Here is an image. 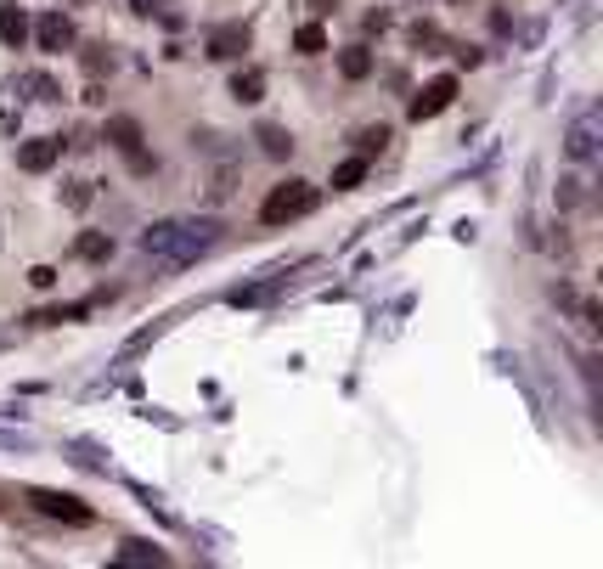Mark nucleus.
Wrapping results in <instances>:
<instances>
[{
  "mask_svg": "<svg viewBox=\"0 0 603 569\" xmlns=\"http://www.w3.org/2000/svg\"><path fill=\"white\" fill-rule=\"evenodd\" d=\"M310 209H316V186L310 181H282L265 192L260 203V226H288V220H305Z\"/></svg>",
  "mask_w": 603,
  "mask_h": 569,
  "instance_id": "obj_2",
  "label": "nucleus"
},
{
  "mask_svg": "<svg viewBox=\"0 0 603 569\" xmlns=\"http://www.w3.org/2000/svg\"><path fill=\"white\" fill-rule=\"evenodd\" d=\"M0 40H6V46L17 51V46H23V40H29V17L6 6V12H0Z\"/></svg>",
  "mask_w": 603,
  "mask_h": 569,
  "instance_id": "obj_14",
  "label": "nucleus"
},
{
  "mask_svg": "<svg viewBox=\"0 0 603 569\" xmlns=\"http://www.w3.org/2000/svg\"><path fill=\"white\" fill-rule=\"evenodd\" d=\"M29 508L40 519H57V524H74V530H85V524H96V508H85L79 496L68 491H29Z\"/></svg>",
  "mask_w": 603,
  "mask_h": 569,
  "instance_id": "obj_3",
  "label": "nucleus"
},
{
  "mask_svg": "<svg viewBox=\"0 0 603 569\" xmlns=\"http://www.w3.org/2000/svg\"><path fill=\"white\" fill-rule=\"evenodd\" d=\"M384 141H389L384 124H378V130H361V153H372V147H384Z\"/></svg>",
  "mask_w": 603,
  "mask_h": 569,
  "instance_id": "obj_18",
  "label": "nucleus"
},
{
  "mask_svg": "<svg viewBox=\"0 0 603 569\" xmlns=\"http://www.w3.org/2000/svg\"><path fill=\"white\" fill-rule=\"evenodd\" d=\"M254 141H260V153H265V158H288V153H294V136H288L282 124H260V136H254Z\"/></svg>",
  "mask_w": 603,
  "mask_h": 569,
  "instance_id": "obj_12",
  "label": "nucleus"
},
{
  "mask_svg": "<svg viewBox=\"0 0 603 569\" xmlns=\"http://www.w3.org/2000/svg\"><path fill=\"white\" fill-rule=\"evenodd\" d=\"M74 254H79V260H108V254H113V243L102 237V231H85V237L74 243Z\"/></svg>",
  "mask_w": 603,
  "mask_h": 569,
  "instance_id": "obj_17",
  "label": "nucleus"
},
{
  "mask_svg": "<svg viewBox=\"0 0 603 569\" xmlns=\"http://www.w3.org/2000/svg\"><path fill=\"white\" fill-rule=\"evenodd\" d=\"M260 96H265V74H260V68H237V74H232V102L254 108Z\"/></svg>",
  "mask_w": 603,
  "mask_h": 569,
  "instance_id": "obj_10",
  "label": "nucleus"
},
{
  "mask_svg": "<svg viewBox=\"0 0 603 569\" xmlns=\"http://www.w3.org/2000/svg\"><path fill=\"white\" fill-rule=\"evenodd\" d=\"M119 564H164V547H153V541H124L119 547Z\"/></svg>",
  "mask_w": 603,
  "mask_h": 569,
  "instance_id": "obj_16",
  "label": "nucleus"
},
{
  "mask_svg": "<svg viewBox=\"0 0 603 569\" xmlns=\"http://www.w3.org/2000/svg\"><path fill=\"white\" fill-rule=\"evenodd\" d=\"M34 40H40V51H68L74 46V23L62 12H46V17H40V29H34Z\"/></svg>",
  "mask_w": 603,
  "mask_h": 569,
  "instance_id": "obj_8",
  "label": "nucleus"
},
{
  "mask_svg": "<svg viewBox=\"0 0 603 569\" xmlns=\"http://www.w3.org/2000/svg\"><path fill=\"white\" fill-rule=\"evenodd\" d=\"M102 141H113L119 153L130 158V170H141V175L153 170V158L141 153V141H147V136H141V119H130V113H113V119H108V130H102Z\"/></svg>",
  "mask_w": 603,
  "mask_h": 569,
  "instance_id": "obj_5",
  "label": "nucleus"
},
{
  "mask_svg": "<svg viewBox=\"0 0 603 569\" xmlns=\"http://www.w3.org/2000/svg\"><path fill=\"white\" fill-rule=\"evenodd\" d=\"M451 102H457V74H434L429 85H423L418 96L406 102V119H412V124H423V119H440V113L451 108Z\"/></svg>",
  "mask_w": 603,
  "mask_h": 569,
  "instance_id": "obj_4",
  "label": "nucleus"
},
{
  "mask_svg": "<svg viewBox=\"0 0 603 569\" xmlns=\"http://www.w3.org/2000/svg\"><path fill=\"white\" fill-rule=\"evenodd\" d=\"M209 243H215V226H198V220H158L141 231V248L158 260H175V265L209 254Z\"/></svg>",
  "mask_w": 603,
  "mask_h": 569,
  "instance_id": "obj_1",
  "label": "nucleus"
},
{
  "mask_svg": "<svg viewBox=\"0 0 603 569\" xmlns=\"http://www.w3.org/2000/svg\"><path fill=\"white\" fill-rule=\"evenodd\" d=\"M85 68H91V74H102V68H113V57H102V46H96V51L85 57Z\"/></svg>",
  "mask_w": 603,
  "mask_h": 569,
  "instance_id": "obj_20",
  "label": "nucleus"
},
{
  "mask_svg": "<svg viewBox=\"0 0 603 569\" xmlns=\"http://www.w3.org/2000/svg\"><path fill=\"white\" fill-rule=\"evenodd\" d=\"M592 130H598V119H592V113H581V119L570 124V141H564V153H570V158H581V164H587V158L598 153V141H592Z\"/></svg>",
  "mask_w": 603,
  "mask_h": 569,
  "instance_id": "obj_9",
  "label": "nucleus"
},
{
  "mask_svg": "<svg viewBox=\"0 0 603 569\" xmlns=\"http://www.w3.org/2000/svg\"><path fill=\"white\" fill-rule=\"evenodd\" d=\"M243 51H248V23H215V29H209V57L237 62Z\"/></svg>",
  "mask_w": 603,
  "mask_h": 569,
  "instance_id": "obj_7",
  "label": "nucleus"
},
{
  "mask_svg": "<svg viewBox=\"0 0 603 569\" xmlns=\"http://www.w3.org/2000/svg\"><path fill=\"white\" fill-rule=\"evenodd\" d=\"M339 74H344V79H367V74H372V51H367V46H344V51H339Z\"/></svg>",
  "mask_w": 603,
  "mask_h": 569,
  "instance_id": "obj_13",
  "label": "nucleus"
},
{
  "mask_svg": "<svg viewBox=\"0 0 603 569\" xmlns=\"http://www.w3.org/2000/svg\"><path fill=\"white\" fill-rule=\"evenodd\" d=\"M57 158H62V141H57V136H34V141L17 147V164H23L29 175H46Z\"/></svg>",
  "mask_w": 603,
  "mask_h": 569,
  "instance_id": "obj_6",
  "label": "nucleus"
},
{
  "mask_svg": "<svg viewBox=\"0 0 603 569\" xmlns=\"http://www.w3.org/2000/svg\"><path fill=\"white\" fill-rule=\"evenodd\" d=\"M361 181H367V153L344 158V164H333V192H356Z\"/></svg>",
  "mask_w": 603,
  "mask_h": 569,
  "instance_id": "obj_11",
  "label": "nucleus"
},
{
  "mask_svg": "<svg viewBox=\"0 0 603 569\" xmlns=\"http://www.w3.org/2000/svg\"><path fill=\"white\" fill-rule=\"evenodd\" d=\"M29 282H34V288H51V282H57V271H51V265H34V271H29Z\"/></svg>",
  "mask_w": 603,
  "mask_h": 569,
  "instance_id": "obj_19",
  "label": "nucleus"
},
{
  "mask_svg": "<svg viewBox=\"0 0 603 569\" xmlns=\"http://www.w3.org/2000/svg\"><path fill=\"white\" fill-rule=\"evenodd\" d=\"M294 51H299V57H322V51H327V29H322V23H305V29L294 34Z\"/></svg>",
  "mask_w": 603,
  "mask_h": 569,
  "instance_id": "obj_15",
  "label": "nucleus"
}]
</instances>
